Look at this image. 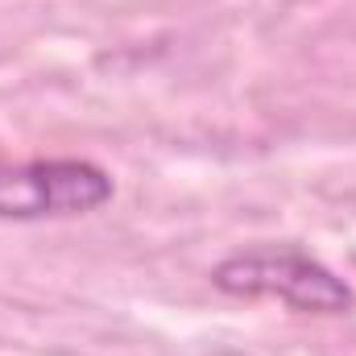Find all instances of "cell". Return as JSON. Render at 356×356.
<instances>
[{
  "mask_svg": "<svg viewBox=\"0 0 356 356\" xmlns=\"http://www.w3.org/2000/svg\"><path fill=\"white\" fill-rule=\"evenodd\" d=\"M211 286L232 298H277L307 315H353L356 294L344 277L298 245H253L211 269Z\"/></svg>",
  "mask_w": 356,
  "mask_h": 356,
  "instance_id": "6da1fadb",
  "label": "cell"
},
{
  "mask_svg": "<svg viewBox=\"0 0 356 356\" xmlns=\"http://www.w3.org/2000/svg\"><path fill=\"white\" fill-rule=\"evenodd\" d=\"M112 175L88 158H38L0 166V220H71L112 199Z\"/></svg>",
  "mask_w": 356,
  "mask_h": 356,
  "instance_id": "7a4b0ae2",
  "label": "cell"
}]
</instances>
